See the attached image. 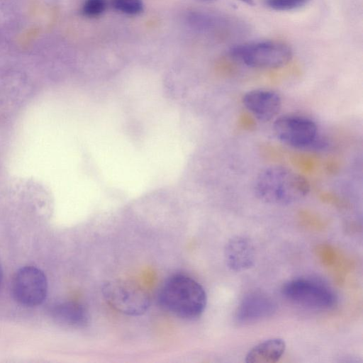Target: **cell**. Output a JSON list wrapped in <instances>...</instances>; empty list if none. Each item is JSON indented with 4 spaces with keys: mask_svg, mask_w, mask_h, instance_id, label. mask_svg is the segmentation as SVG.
I'll return each instance as SVG.
<instances>
[{
    "mask_svg": "<svg viewBox=\"0 0 363 363\" xmlns=\"http://www.w3.org/2000/svg\"><path fill=\"white\" fill-rule=\"evenodd\" d=\"M273 132L281 143L298 149L317 145L318 129L311 118L297 114L277 117L273 123Z\"/></svg>",
    "mask_w": 363,
    "mask_h": 363,
    "instance_id": "obj_6",
    "label": "cell"
},
{
    "mask_svg": "<svg viewBox=\"0 0 363 363\" xmlns=\"http://www.w3.org/2000/svg\"><path fill=\"white\" fill-rule=\"evenodd\" d=\"M102 293L105 300L112 308L128 315H140L150 306V298L148 293L130 281H109L104 284Z\"/></svg>",
    "mask_w": 363,
    "mask_h": 363,
    "instance_id": "obj_4",
    "label": "cell"
},
{
    "mask_svg": "<svg viewBox=\"0 0 363 363\" xmlns=\"http://www.w3.org/2000/svg\"><path fill=\"white\" fill-rule=\"evenodd\" d=\"M286 342L281 338H270L255 345L246 354L247 363H274L286 350Z\"/></svg>",
    "mask_w": 363,
    "mask_h": 363,
    "instance_id": "obj_12",
    "label": "cell"
},
{
    "mask_svg": "<svg viewBox=\"0 0 363 363\" xmlns=\"http://www.w3.org/2000/svg\"><path fill=\"white\" fill-rule=\"evenodd\" d=\"M158 302L172 315L185 320H194L203 313L207 296L203 286L193 278L174 274L161 286Z\"/></svg>",
    "mask_w": 363,
    "mask_h": 363,
    "instance_id": "obj_2",
    "label": "cell"
},
{
    "mask_svg": "<svg viewBox=\"0 0 363 363\" xmlns=\"http://www.w3.org/2000/svg\"><path fill=\"white\" fill-rule=\"evenodd\" d=\"M310 0H264L265 5L274 11H289L305 6Z\"/></svg>",
    "mask_w": 363,
    "mask_h": 363,
    "instance_id": "obj_13",
    "label": "cell"
},
{
    "mask_svg": "<svg viewBox=\"0 0 363 363\" xmlns=\"http://www.w3.org/2000/svg\"><path fill=\"white\" fill-rule=\"evenodd\" d=\"M224 257L228 267L234 272L251 268L255 261V250L252 241L245 236L230 238L224 248Z\"/></svg>",
    "mask_w": 363,
    "mask_h": 363,
    "instance_id": "obj_10",
    "label": "cell"
},
{
    "mask_svg": "<svg viewBox=\"0 0 363 363\" xmlns=\"http://www.w3.org/2000/svg\"><path fill=\"white\" fill-rule=\"evenodd\" d=\"M201 1H215V0H201Z\"/></svg>",
    "mask_w": 363,
    "mask_h": 363,
    "instance_id": "obj_18",
    "label": "cell"
},
{
    "mask_svg": "<svg viewBox=\"0 0 363 363\" xmlns=\"http://www.w3.org/2000/svg\"><path fill=\"white\" fill-rule=\"evenodd\" d=\"M112 5L116 10L128 15L140 14L144 9L143 0H112Z\"/></svg>",
    "mask_w": 363,
    "mask_h": 363,
    "instance_id": "obj_14",
    "label": "cell"
},
{
    "mask_svg": "<svg viewBox=\"0 0 363 363\" xmlns=\"http://www.w3.org/2000/svg\"><path fill=\"white\" fill-rule=\"evenodd\" d=\"M242 102L245 108L258 121H269L279 113L282 101L277 91L269 89H256L246 92Z\"/></svg>",
    "mask_w": 363,
    "mask_h": 363,
    "instance_id": "obj_8",
    "label": "cell"
},
{
    "mask_svg": "<svg viewBox=\"0 0 363 363\" xmlns=\"http://www.w3.org/2000/svg\"><path fill=\"white\" fill-rule=\"evenodd\" d=\"M248 6H254L255 4V1L254 0H238Z\"/></svg>",
    "mask_w": 363,
    "mask_h": 363,
    "instance_id": "obj_16",
    "label": "cell"
},
{
    "mask_svg": "<svg viewBox=\"0 0 363 363\" xmlns=\"http://www.w3.org/2000/svg\"><path fill=\"white\" fill-rule=\"evenodd\" d=\"M106 6V0H85L82 12L89 18L97 17L105 11Z\"/></svg>",
    "mask_w": 363,
    "mask_h": 363,
    "instance_id": "obj_15",
    "label": "cell"
},
{
    "mask_svg": "<svg viewBox=\"0 0 363 363\" xmlns=\"http://www.w3.org/2000/svg\"><path fill=\"white\" fill-rule=\"evenodd\" d=\"M2 277H3V272H2L1 266L0 264V286L1 284V281H2Z\"/></svg>",
    "mask_w": 363,
    "mask_h": 363,
    "instance_id": "obj_17",
    "label": "cell"
},
{
    "mask_svg": "<svg viewBox=\"0 0 363 363\" xmlns=\"http://www.w3.org/2000/svg\"><path fill=\"white\" fill-rule=\"evenodd\" d=\"M50 313L55 321L69 328H82L89 322L86 308L81 303L74 301L55 303L51 307Z\"/></svg>",
    "mask_w": 363,
    "mask_h": 363,
    "instance_id": "obj_11",
    "label": "cell"
},
{
    "mask_svg": "<svg viewBox=\"0 0 363 363\" xmlns=\"http://www.w3.org/2000/svg\"><path fill=\"white\" fill-rule=\"evenodd\" d=\"M11 290L14 299L18 303L28 307L38 306L47 296L46 276L37 267H22L13 277Z\"/></svg>",
    "mask_w": 363,
    "mask_h": 363,
    "instance_id": "obj_7",
    "label": "cell"
},
{
    "mask_svg": "<svg viewBox=\"0 0 363 363\" xmlns=\"http://www.w3.org/2000/svg\"><path fill=\"white\" fill-rule=\"evenodd\" d=\"M287 300L313 309H328L335 304L333 291L318 281L297 278L286 282L281 290Z\"/></svg>",
    "mask_w": 363,
    "mask_h": 363,
    "instance_id": "obj_5",
    "label": "cell"
},
{
    "mask_svg": "<svg viewBox=\"0 0 363 363\" xmlns=\"http://www.w3.org/2000/svg\"><path fill=\"white\" fill-rule=\"evenodd\" d=\"M253 190L261 201L287 206L305 198L311 190L309 182L301 174L283 166L262 170L255 179Z\"/></svg>",
    "mask_w": 363,
    "mask_h": 363,
    "instance_id": "obj_1",
    "label": "cell"
},
{
    "mask_svg": "<svg viewBox=\"0 0 363 363\" xmlns=\"http://www.w3.org/2000/svg\"><path fill=\"white\" fill-rule=\"evenodd\" d=\"M230 57L243 65L257 69H277L292 59L291 48L284 42L274 40L248 42L231 47Z\"/></svg>",
    "mask_w": 363,
    "mask_h": 363,
    "instance_id": "obj_3",
    "label": "cell"
},
{
    "mask_svg": "<svg viewBox=\"0 0 363 363\" xmlns=\"http://www.w3.org/2000/svg\"><path fill=\"white\" fill-rule=\"evenodd\" d=\"M276 309L277 305L269 296L261 291L250 292L240 303L235 320L241 324L256 322L271 316Z\"/></svg>",
    "mask_w": 363,
    "mask_h": 363,
    "instance_id": "obj_9",
    "label": "cell"
}]
</instances>
